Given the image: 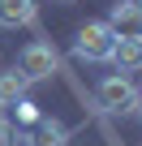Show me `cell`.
<instances>
[{"mask_svg": "<svg viewBox=\"0 0 142 146\" xmlns=\"http://www.w3.org/2000/svg\"><path fill=\"white\" fill-rule=\"evenodd\" d=\"M95 99H99V108L108 116H133L142 90L129 82V73H108V78H99V86H95Z\"/></svg>", "mask_w": 142, "mask_h": 146, "instance_id": "6da1fadb", "label": "cell"}, {"mask_svg": "<svg viewBox=\"0 0 142 146\" xmlns=\"http://www.w3.org/2000/svg\"><path fill=\"white\" fill-rule=\"evenodd\" d=\"M112 47H116V35H112L108 22H86L78 30V39H73V56L78 60H91V64L112 60Z\"/></svg>", "mask_w": 142, "mask_h": 146, "instance_id": "7a4b0ae2", "label": "cell"}, {"mask_svg": "<svg viewBox=\"0 0 142 146\" xmlns=\"http://www.w3.org/2000/svg\"><path fill=\"white\" fill-rule=\"evenodd\" d=\"M22 78L35 86V82H47L52 73L60 69V60H56V52H52V43H43V39H35V43H26L22 47V56H17V64H13Z\"/></svg>", "mask_w": 142, "mask_h": 146, "instance_id": "3957f363", "label": "cell"}, {"mask_svg": "<svg viewBox=\"0 0 142 146\" xmlns=\"http://www.w3.org/2000/svg\"><path fill=\"white\" fill-rule=\"evenodd\" d=\"M17 142H26V146H69V129H65L56 116H35V120L17 133Z\"/></svg>", "mask_w": 142, "mask_h": 146, "instance_id": "277c9868", "label": "cell"}, {"mask_svg": "<svg viewBox=\"0 0 142 146\" xmlns=\"http://www.w3.org/2000/svg\"><path fill=\"white\" fill-rule=\"evenodd\" d=\"M108 26L116 39H142V5H112Z\"/></svg>", "mask_w": 142, "mask_h": 146, "instance_id": "5b68a950", "label": "cell"}, {"mask_svg": "<svg viewBox=\"0 0 142 146\" xmlns=\"http://www.w3.org/2000/svg\"><path fill=\"white\" fill-rule=\"evenodd\" d=\"M35 0H0V30H17V26H35Z\"/></svg>", "mask_w": 142, "mask_h": 146, "instance_id": "8992f818", "label": "cell"}, {"mask_svg": "<svg viewBox=\"0 0 142 146\" xmlns=\"http://www.w3.org/2000/svg\"><path fill=\"white\" fill-rule=\"evenodd\" d=\"M26 90H30V82L17 69H0V108H17L26 99Z\"/></svg>", "mask_w": 142, "mask_h": 146, "instance_id": "52a82bcc", "label": "cell"}, {"mask_svg": "<svg viewBox=\"0 0 142 146\" xmlns=\"http://www.w3.org/2000/svg\"><path fill=\"white\" fill-rule=\"evenodd\" d=\"M112 64H116V73H133V69H142V39H116V47H112Z\"/></svg>", "mask_w": 142, "mask_h": 146, "instance_id": "ba28073f", "label": "cell"}, {"mask_svg": "<svg viewBox=\"0 0 142 146\" xmlns=\"http://www.w3.org/2000/svg\"><path fill=\"white\" fill-rule=\"evenodd\" d=\"M0 146H17V129H13L5 116H0Z\"/></svg>", "mask_w": 142, "mask_h": 146, "instance_id": "9c48e42d", "label": "cell"}, {"mask_svg": "<svg viewBox=\"0 0 142 146\" xmlns=\"http://www.w3.org/2000/svg\"><path fill=\"white\" fill-rule=\"evenodd\" d=\"M116 5H142V0H116Z\"/></svg>", "mask_w": 142, "mask_h": 146, "instance_id": "30bf717a", "label": "cell"}, {"mask_svg": "<svg viewBox=\"0 0 142 146\" xmlns=\"http://www.w3.org/2000/svg\"><path fill=\"white\" fill-rule=\"evenodd\" d=\"M133 116H142V99H138V112H133Z\"/></svg>", "mask_w": 142, "mask_h": 146, "instance_id": "8fae6325", "label": "cell"}]
</instances>
